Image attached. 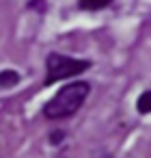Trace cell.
I'll return each instance as SVG.
<instances>
[{"label": "cell", "instance_id": "obj_1", "mask_svg": "<svg viewBox=\"0 0 151 158\" xmlns=\"http://www.w3.org/2000/svg\"><path fill=\"white\" fill-rule=\"evenodd\" d=\"M89 95V85L86 82H71L67 87H63L43 108V115L48 119H63V117H69L74 115L82 102L86 100Z\"/></svg>", "mask_w": 151, "mask_h": 158}, {"label": "cell", "instance_id": "obj_2", "mask_svg": "<svg viewBox=\"0 0 151 158\" xmlns=\"http://www.w3.org/2000/svg\"><path fill=\"white\" fill-rule=\"evenodd\" d=\"M89 65H91L89 61H78V59H69V56H63V54H50V56H48L46 85H54L56 80L71 78V76L84 72Z\"/></svg>", "mask_w": 151, "mask_h": 158}, {"label": "cell", "instance_id": "obj_3", "mask_svg": "<svg viewBox=\"0 0 151 158\" xmlns=\"http://www.w3.org/2000/svg\"><path fill=\"white\" fill-rule=\"evenodd\" d=\"M18 82H20L18 72H13V69L0 72V87H2V89H9V87H13V85H18Z\"/></svg>", "mask_w": 151, "mask_h": 158}, {"label": "cell", "instance_id": "obj_4", "mask_svg": "<svg viewBox=\"0 0 151 158\" xmlns=\"http://www.w3.org/2000/svg\"><path fill=\"white\" fill-rule=\"evenodd\" d=\"M112 2V0H78V5L86 11H97V9H104Z\"/></svg>", "mask_w": 151, "mask_h": 158}, {"label": "cell", "instance_id": "obj_5", "mask_svg": "<svg viewBox=\"0 0 151 158\" xmlns=\"http://www.w3.org/2000/svg\"><path fill=\"white\" fill-rule=\"evenodd\" d=\"M136 106H138V113H142V115L151 113V91H145V93H140V98H138Z\"/></svg>", "mask_w": 151, "mask_h": 158}]
</instances>
